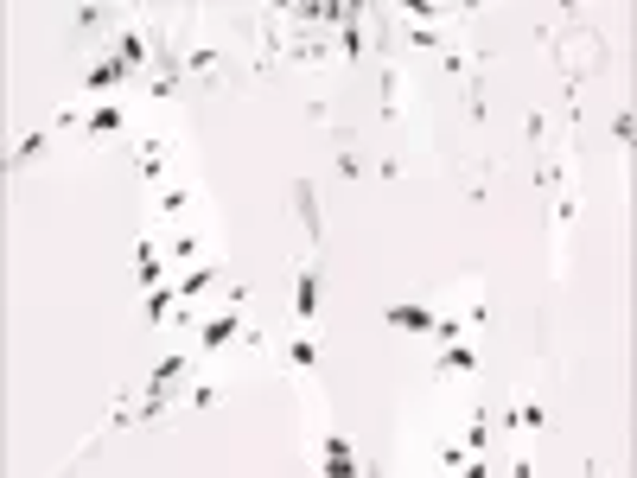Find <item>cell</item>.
I'll list each match as a JSON object with an SVG mask.
<instances>
[{"label": "cell", "mask_w": 637, "mask_h": 478, "mask_svg": "<svg viewBox=\"0 0 637 478\" xmlns=\"http://www.w3.org/2000/svg\"><path fill=\"white\" fill-rule=\"evenodd\" d=\"M185 370H192V351H166L160 364H153V377H147V389L141 396H153V402H172V396H185Z\"/></svg>", "instance_id": "cell-6"}, {"label": "cell", "mask_w": 637, "mask_h": 478, "mask_svg": "<svg viewBox=\"0 0 637 478\" xmlns=\"http://www.w3.org/2000/svg\"><path fill=\"white\" fill-rule=\"evenodd\" d=\"M287 364H294V370H319V338H313V326H300L294 338H287Z\"/></svg>", "instance_id": "cell-15"}, {"label": "cell", "mask_w": 637, "mask_h": 478, "mask_svg": "<svg viewBox=\"0 0 637 478\" xmlns=\"http://www.w3.org/2000/svg\"><path fill=\"white\" fill-rule=\"evenodd\" d=\"M172 306H179V287H153V294L141 300V326H166Z\"/></svg>", "instance_id": "cell-17"}, {"label": "cell", "mask_w": 637, "mask_h": 478, "mask_svg": "<svg viewBox=\"0 0 637 478\" xmlns=\"http://www.w3.org/2000/svg\"><path fill=\"white\" fill-rule=\"evenodd\" d=\"M71 26H77V32H109V39H115V13H102V7L71 13Z\"/></svg>", "instance_id": "cell-20"}, {"label": "cell", "mask_w": 637, "mask_h": 478, "mask_svg": "<svg viewBox=\"0 0 637 478\" xmlns=\"http://www.w3.org/2000/svg\"><path fill=\"white\" fill-rule=\"evenodd\" d=\"M574 217H580V198L574 192H555V236L574 230Z\"/></svg>", "instance_id": "cell-23"}, {"label": "cell", "mask_w": 637, "mask_h": 478, "mask_svg": "<svg viewBox=\"0 0 637 478\" xmlns=\"http://www.w3.org/2000/svg\"><path fill=\"white\" fill-rule=\"evenodd\" d=\"M153 211H160V224H179V217L192 211V192H185V185H160V198H153Z\"/></svg>", "instance_id": "cell-16"}, {"label": "cell", "mask_w": 637, "mask_h": 478, "mask_svg": "<svg viewBox=\"0 0 637 478\" xmlns=\"http://www.w3.org/2000/svg\"><path fill=\"white\" fill-rule=\"evenodd\" d=\"M408 51H446V32L440 26H408Z\"/></svg>", "instance_id": "cell-22"}, {"label": "cell", "mask_w": 637, "mask_h": 478, "mask_svg": "<svg viewBox=\"0 0 637 478\" xmlns=\"http://www.w3.org/2000/svg\"><path fill=\"white\" fill-rule=\"evenodd\" d=\"M294 211H300V224H306V243H325V217H319V185L313 179H294Z\"/></svg>", "instance_id": "cell-9"}, {"label": "cell", "mask_w": 637, "mask_h": 478, "mask_svg": "<svg viewBox=\"0 0 637 478\" xmlns=\"http://www.w3.org/2000/svg\"><path fill=\"white\" fill-rule=\"evenodd\" d=\"M223 281H230V268H223V262H198L192 275L179 281V300L192 306V300H204V294H211V287H223Z\"/></svg>", "instance_id": "cell-12"}, {"label": "cell", "mask_w": 637, "mask_h": 478, "mask_svg": "<svg viewBox=\"0 0 637 478\" xmlns=\"http://www.w3.org/2000/svg\"><path fill=\"white\" fill-rule=\"evenodd\" d=\"M166 249H172V262H198V255H204V236H198V230H179Z\"/></svg>", "instance_id": "cell-21"}, {"label": "cell", "mask_w": 637, "mask_h": 478, "mask_svg": "<svg viewBox=\"0 0 637 478\" xmlns=\"http://www.w3.org/2000/svg\"><path fill=\"white\" fill-rule=\"evenodd\" d=\"M523 128H529V141H536V147H555V141H548V115H542V109L523 115Z\"/></svg>", "instance_id": "cell-26"}, {"label": "cell", "mask_w": 637, "mask_h": 478, "mask_svg": "<svg viewBox=\"0 0 637 478\" xmlns=\"http://www.w3.org/2000/svg\"><path fill=\"white\" fill-rule=\"evenodd\" d=\"M185 402H192V408H211V402H223V383H192V389H185Z\"/></svg>", "instance_id": "cell-25"}, {"label": "cell", "mask_w": 637, "mask_h": 478, "mask_svg": "<svg viewBox=\"0 0 637 478\" xmlns=\"http://www.w3.org/2000/svg\"><path fill=\"white\" fill-rule=\"evenodd\" d=\"M383 326L408 332V338H434L440 313H434V300H395V306H383Z\"/></svg>", "instance_id": "cell-3"}, {"label": "cell", "mask_w": 637, "mask_h": 478, "mask_svg": "<svg viewBox=\"0 0 637 478\" xmlns=\"http://www.w3.org/2000/svg\"><path fill=\"white\" fill-rule=\"evenodd\" d=\"M332 45H338V58H344V64H357V58H364V26H357V20H351V26H338V32H332Z\"/></svg>", "instance_id": "cell-18"}, {"label": "cell", "mask_w": 637, "mask_h": 478, "mask_svg": "<svg viewBox=\"0 0 637 478\" xmlns=\"http://www.w3.org/2000/svg\"><path fill=\"white\" fill-rule=\"evenodd\" d=\"M128 83H134V71H128L122 58H109V51H102V58L90 64V71H83L77 96H83V102H90V109H96V102H115V90H128Z\"/></svg>", "instance_id": "cell-2"}, {"label": "cell", "mask_w": 637, "mask_h": 478, "mask_svg": "<svg viewBox=\"0 0 637 478\" xmlns=\"http://www.w3.org/2000/svg\"><path fill=\"white\" fill-rule=\"evenodd\" d=\"M453 440H459L466 453H491V440H497V434H491V408H472V415H466V428H459Z\"/></svg>", "instance_id": "cell-13"}, {"label": "cell", "mask_w": 637, "mask_h": 478, "mask_svg": "<svg viewBox=\"0 0 637 478\" xmlns=\"http://www.w3.org/2000/svg\"><path fill=\"white\" fill-rule=\"evenodd\" d=\"M51 141H58V128H39V134H26V141H20V147L7 153V179H13V173H26V166L39 160V153H45Z\"/></svg>", "instance_id": "cell-14"}, {"label": "cell", "mask_w": 637, "mask_h": 478, "mask_svg": "<svg viewBox=\"0 0 637 478\" xmlns=\"http://www.w3.org/2000/svg\"><path fill=\"white\" fill-rule=\"evenodd\" d=\"M134 147H141V173H147V185L160 192V185H166V160H172V141H166V134H141Z\"/></svg>", "instance_id": "cell-10"}, {"label": "cell", "mask_w": 637, "mask_h": 478, "mask_svg": "<svg viewBox=\"0 0 637 478\" xmlns=\"http://www.w3.org/2000/svg\"><path fill=\"white\" fill-rule=\"evenodd\" d=\"M160 255V236H134V262H153Z\"/></svg>", "instance_id": "cell-27"}, {"label": "cell", "mask_w": 637, "mask_h": 478, "mask_svg": "<svg viewBox=\"0 0 637 478\" xmlns=\"http://www.w3.org/2000/svg\"><path fill=\"white\" fill-rule=\"evenodd\" d=\"M249 287H230V306L223 313H211V319H198V345L192 351H204V357H217V351H236V338L249 332Z\"/></svg>", "instance_id": "cell-1"}, {"label": "cell", "mask_w": 637, "mask_h": 478, "mask_svg": "<svg viewBox=\"0 0 637 478\" xmlns=\"http://www.w3.org/2000/svg\"><path fill=\"white\" fill-rule=\"evenodd\" d=\"M115 134H128V102L115 96V102H96L90 109V122H83V147H109Z\"/></svg>", "instance_id": "cell-5"}, {"label": "cell", "mask_w": 637, "mask_h": 478, "mask_svg": "<svg viewBox=\"0 0 637 478\" xmlns=\"http://www.w3.org/2000/svg\"><path fill=\"white\" fill-rule=\"evenodd\" d=\"M427 370H434V377H478V345H472V338H453V345L434 351Z\"/></svg>", "instance_id": "cell-8"}, {"label": "cell", "mask_w": 637, "mask_h": 478, "mask_svg": "<svg viewBox=\"0 0 637 478\" xmlns=\"http://www.w3.org/2000/svg\"><path fill=\"white\" fill-rule=\"evenodd\" d=\"M294 319L313 326L319 319V262H300V281H294Z\"/></svg>", "instance_id": "cell-11"}, {"label": "cell", "mask_w": 637, "mask_h": 478, "mask_svg": "<svg viewBox=\"0 0 637 478\" xmlns=\"http://www.w3.org/2000/svg\"><path fill=\"white\" fill-rule=\"evenodd\" d=\"M134 287H141V294H153V287H172V281H166V255H153V262H134Z\"/></svg>", "instance_id": "cell-19"}, {"label": "cell", "mask_w": 637, "mask_h": 478, "mask_svg": "<svg viewBox=\"0 0 637 478\" xmlns=\"http://www.w3.org/2000/svg\"><path fill=\"white\" fill-rule=\"evenodd\" d=\"M606 134H612V141H618V147H625V153H631V134H637V122H631V109H618V115H612V128H606Z\"/></svg>", "instance_id": "cell-24"}, {"label": "cell", "mask_w": 637, "mask_h": 478, "mask_svg": "<svg viewBox=\"0 0 637 478\" xmlns=\"http://www.w3.org/2000/svg\"><path fill=\"white\" fill-rule=\"evenodd\" d=\"M153 51H160V32H147V26H115V39H109V58H122L128 71L153 64Z\"/></svg>", "instance_id": "cell-4"}, {"label": "cell", "mask_w": 637, "mask_h": 478, "mask_svg": "<svg viewBox=\"0 0 637 478\" xmlns=\"http://www.w3.org/2000/svg\"><path fill=\"white\" fill-rule=\"evenodd\" d=\"M504 434H510V440H516V434L542 440V434H548V408H542V396H529V389H523V396L504 408Z\"/></svg>", "instance_id": "cell-7"}]
</instances>
